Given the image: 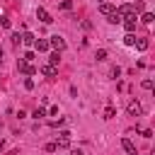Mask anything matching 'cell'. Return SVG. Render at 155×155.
Here are the masks:
<instances>
[{
	"instance_id": "1",
	"label": "cell",
	"mask_w": 155,
	"mask_h": 155,
	"mask_svg": "<svg viewBox=\"0 0 155 155\" xmlns=\"http://www.w3.org/2000/svg\"><path fill=\"white\" fill-rule=\"evenodd\" d=\"M48 46L53 48V51H63L65 48V41H63V36H58V34H53V36H48Z\"/></svg>"
},
{
	"instance_id": "2",
	"label": "cell",
	"mask_w": 155,
	"mask_h": 155,
	"mask_svg": "<svg viewBox=\"0 0 155 155\" xmlns=\"http://www.w3.org/2000/svg\"><path fill=\"white\" fill-rule=\"evenodd\" d=\"M126 111H128L131 116H143V107H140L138 99H131V102L126 104Z\"/></svg>"
},
{
	"instance_id": "3",
	"label": "cell",
	"mask_w": 155,
	"mask_h": 155,
	"mask_svg": "<svg viewBox=\"0 0 155 155\" xmlns=\"http://www.w3.org/2000/svg\"><path fill=\"white\" fill-rule=\"evenodd\" d=\"M121 24H124V29H126V31H131V34H133V31H136V15H126V17L121 19Z\"/></svg>"
},
{
	"instance_id": "4",
	"label": "cell",
	"mask_w": 155,
	"mask_h": 155,
	"mask_svg": "<svg viewBox=\"0 0 155 155\" xmlns=\"http://www.w3.org/2000/svg\"><path fill=\"white\" fill-rule=\"evenodd\" d=\"M48 48H51V46H48V39H36V41H34V51H36V53H46Z\"/></svg>"
},
{
	"instance_id": "5",
	"label": "cell",
	"mask_w": 155,
	"mask_h": 155,
	"mask_svg": "<svg viewBox=\"0 0 155 155\" xmlns=\"http://www.w3.org/2000/svg\"><path fill=\"white\" fill-rule=\"evenodd\" d=\"M56 145H58V148H68V145H70V131H61Z\"/></svg>"
},
{
	"instance_id": "6",
	"label": "cell",
	"mask_w": 155,
	"mask_h": 155,
	"mask_svg": "<svg viewBox=\"0 0 155 155\" xmlns=\"http://www.w3.org/2000/svg\"><path fill=\"white\" fill-rule=\"evenodd\" d=\"M36 19H39V22H44V24H51V22H53V17H51L44 7H39V10H36Z\"/></svg>"
},
{
	"instance_id": "7",
	"label": "cell",
	"mask_w": 155,
	"mask_h": 155,
	"mask_svg": "<svg viewBox=\"0 0 155 155\" xmlns=\"http://www.w3.org/2000/svg\"><path fill=\"white\" fill-rule=\"evenodd\" d=\"M17 68H19V73H24V75H34V73H36V68H34V65H29L27 61H19V63H17Z\"/></svg>"
},
{
	"instance_id": "8",
	"label": "cell",
	"mask_w": 155,
	"mask_h": 155,
	"mask_svg": "<svg viewBox=\"0 0 155 155\" xmlns=\"http://www.w3.org/2000/svg\"><path fill=\"white\" fill-rule=\"evenodd\" d=\"M39 70H41V75H46V78H56V73H58V68H56V65H51V63L41 65Z\"/></svg>"
},
{
	"instance_id": "9",
	"label": "cell",
	"mask_w": 155,
	"mask_h": 155,
	"mask_svg": "<svg viewBox=\"0 0 155 155\" xmlns=\"http://www.w3.org/2000/svg\"><path fill=\"white\" fill-rule=\"evenodd\" d=\"M114 10H116V7H114V5H111V2H102V5H99V12H102V15H104V17H109V15H111V12H114Z\"/></svg>"
},
{
	"instance_id": "10",
	"label": "cell",
	"mask_w": 155,
	"mask_h": 155,
	"mask_svg": "<svg viewBox=\"0 0 155 155\" xmlns=\"http://www.w3.org/2000/svg\"><path fill=\"white\" fill-rule=\"evenodd\" d=\"M121 148H124L128 155H131V153H136V145H133V140H131V138H124V140H121Z\"/></svg>"
},
{
	"instance_id": "11",
	"label": "cell",
	"mask_w": 155,
	"mask_h": 155,
	"mask_svg": "<svg viewBox=\"0 0 155 155\" xmlns=\"http://www.w3.org/2000/svg\"><path fill=\"white\" fill-rule=\"evenodd\" d=\"M34 41H36V39H34L31 31H24V34H22V44H24V46H34Z\"/></svg>"
},
{
	"instance_id": "12",
	"label": "cell",
	"mask_w": 155,
	"mask_h": 155,
	"mask_svg": "<svg viewBox=\"0 0 155 155\" xmlns=\"http://www.w3.org/2000/svg\"><path fill=\"white\" fill-rule=\"evenodd\" d=\"M153 19H155L153 12H143V15H140V22H143V24H153Z\"/></svg>"
},
{
	"instance_id": "13",
	"label": "cell",
	"mask_w": 155,
	"mask_h": 155,
	"mask_svg": "<svg viewBox=\"0 0 155 155\" xmlns=\"http://www.w3.org/2000/svg\"><path fill=\"white\" fill-rule=\"evenodd\" d=\"M121 19H124V17H121V15L116 12V10H114V12L109 15V22H111V24H121Z\"/></svg>"
},
{
	"instance_id": "14",
	"label": "cell",
	"mask_w": 155,
	"mask_h": 155,
	"mask_svg": "<svg viewBox=\"0 0 155 155\" xmlns=\"http://www.w3.org/2000/svg\"><path fill=\"white\" fill-rule=\"evenodd\" d=\"M124 44H126V46H133V44H136V34L126 31V36H124Z\"/></svg>"
},
{
	"instance_id": "15",
	"label": "cell",
	"mask_w": 155,
	"mask_h": 155,
	"mask_svg": "<svg viewBox=\"0 0 155 155\" xmlns=\"http://www.w3.org/2000/svg\"><path fill=\"white\" fill-rule=\"evenodd\" d=\"M133 46H138V51H145V48H148V39H136Z\"/></svg>"
},
{
	"instance_id": "16",
	"label": "cell",
	"mask_w": 155,
	"mask_h": 155,
	"mask_svg": "<svg viewBox=\"0 0 155 155\" xmlns=\"http://www.w3.org/2000/svg\"><path fill=\"white\" fill-rule=\"evenodd\" d=\"M31 116H34V119L39 121L41 116H46V109H44V107H39V109H34V114H31Z\"/></svg>"
},
{
	"instance_id": "17",
	"label": "cell",
	"mask_w": 155,
	"mask_h": 155,
	"mask_svg": "<svg viewBox=\"0 0 155 155\" xmlns=\"http://www.w3.org/2000/svg\"><path fill=\"white\" fill-rule=\"evenodd\" d=\"M0 24H2V29H10V24H12V22H10V17H7V15H2V17H0Z\"/></svg>"
},
{
	"instance_id": "18",
	"label": "cell",
	"mask_w": 155,
	"mask_h": 155,
	"mask_svg": "<svg viewBox=\"0 0 155 155\" xmlns=\"http://www.w3.org/2000/svg\"><path fill=\"white\" fill-rule=\"evenodd\" d=\"M107 56H109V53H107L104 48H99V51L94 53V58H97V61H107Z\"/></svg>"
},
{
	"instance_id": "19",
	"label": "cell",
	"mask_w": 155,
	"mask_h": 155,
	"mask_svg": "<svg viewBox=\"0 0 155 155\" xmlns=\"http://www.w3.org/2000/svg\"><path fill=\"white\" fill-rule=\"evenodd\" d=\"M114 114H116V111H114V107L109 104V107L104 109V119H114Z\"/></svg>"
},
{
	"instance_id": "20",
	"label": "cell",
	"mask_w": 155,
	"mask_h": 155,
	"mask_svg": "<svg viewBox=\"0 0 155 155\" xmlns=\"http://www.w3.org/2000/svg\"><path fill=\"white\" fill-rule=\"evenodd\" d=\"M143 10H145L143 0H136V5H133V12H143Z\"/></svg>"
},
{
	"instance_id": "21",
	"label": "cell",
	"mask_w": 155,
	"mask_h": 155,
	"mask_svg": "<svg viewBox=\"0 0 155 155\" xmlns=\"http://www.w3.org/2000/svg\"><path fill=\"white\" fill-rule=\"evenodd\" d=\"M48 63H51V65H56V68H58V51H56V53H51V56H48Z\"/></svg>"
},
{
	"instance_id": "22",
	"label": "cell",
	"mask_w": 155,
	"mask_h": 155,
	"mask_svg": "<svg viewBox=\"0 0 155 155\" xmlns=\"http://www.w3.org/2000/svg\"><path fill=\"white\" fill-rule=\"evenodd\" d=\"M61 10H65V12L73 10V2H70V0H63V2H61Z\"/></svg>"
},
{
	"instance_id": "23",
	"label": "cell",
	"mask_w": 155,
	"mask_h": 155,
	"mask_svg": "<svg viewBox=\"0 0 155 155\" xmlns=\"http://www.w3.org/2000/svg\"><path fill=\"white\" fill-rule=\"evenodd\" d=\"M56 150H58L56 143H46V153H56Z\"/></svg>"
},
{
	"instance_id": "24",
	"label": "cell",
	"mask_w": 155,
	"mask_h": 155,
	"mask_svg": "<svg viewBox=\"0 0 155 155\" xmlns=\"http://www.w3.org/2000/svg\"><path fill=\"white\" fill-rule=\"evenodd\" d=\"M10 39H12V44H15V46H17V44H22V36H19V34H12Z\"/></svg>"
},
{
	"instance_id": "25",
	"label": "cell",
	"mask_w": 155,
	"mask_h": 155,
	"mask_svg": "<svg viewBox=\"0 0 155 155\" xmlns=\"http://www.w3.org/2000/svg\"><path fill=\"white\" fill-rule=\"evenodd\" d=\"M34 58H36V56H34V51H29V53H24V58H22V61H27V63H29V61H34Z\"/></svg>"
},
{
	"instance_id": "26",
	"label": "cell",
	"mask_w": 155,
	"mask_h": 155,
	"mask_svg": "<svg viewBox=\"0 0 155 155\" xmlns=\"http://www.w3.org/2000/svg\"><path fill=\"white\" fill-rule=\"evenodd\" d=\"M119 75H121V68L114 65V68H111V78H119Z\"/></svg>"
},
{
	"instance_id": "27",
	"label": "cell",
	"mask_w": 155,
	"mask_h": 155,
	"mask_svg": "<svg viewBox=\"0 0 155 155\" xmlns=\"http://www.w3.org/2000/svg\"><path fill=\"white\" fill-rule=\"evenodd\" d=\"M24 87H27V90H34V80L27 78V80H24Z\"/></svg>"
},
{
	"instance_id": "28",
	"label": "cell",
	"mask_w": 155,
	"mask_h": 155,
	"mask_svg": "<svg viewBox=\"0 0 155 155\" xmlns=\"http://www.w3.org/2000/svg\"><path fill=\"white\" fill-rule=\"evenodd\" d=\"M143 87H145V90H153V80H150V78H148V80H143Z\"/></svg>"
},
{
	"instance_id": "29",
	"label": "cell",
	"mask_w": 155,
	"mask_h": 155,
	"mask_svg": "<svg viewBox=\"0 0 155 155\" xmlns=\"http://www.w3.org/2000/svg\"><path fill=\"white\" fill-rule=\"evenodd\" d=\"M140 133H143V138H153V131H150V128H143Z\"/></svg>"
},
{
	"instance_id": "30",
	"label": "cell",
	"mask_w": 155,
	"mask_h": 155,
	"mask_svg": "<svg viewBox=\"0 0 155 155\" xmlns=\"http://www.w3.org/2000/svg\"><path fill=\"white\" fill-rule=\"evenodd\" d=\"M70 155H82V150H73V153H70Z\"/></svg>"
},
{
	"instance_id": "31",
	"label": "cell",
	"mask_w": 155,
	"mask_h": 155,
	"mask_svg": "<svg viewBox=\"0 0 155 155\" xmlns=\"http://www.w3.org/2000/svg\"><path fill=\"white\" fill-rule=\"evenodd\" d=\"M0 58H2V48H0Z\"/></svg>"
},
{
	"instance_id": "32",
	"label": "cell",
	"mask_w": 155,
	"mask_h": 155,
	"mask_svg": "<svg viewBox=\"0 0 155 155\" xmlns=\"http://www.w3.org/2000/svg\"><path fill=\"white\" fill-rule=\"evenodd\" d=\"M0 150H2V140H0Z\"/></svg>"
},
{
	"instance_id": "33",
	"label": "cell",
	"mask_w": 155,
	"mask_h": 155,
	"mask_svg": "<svg viewBox=\"0 0 155 155\" xmlns=\"http://www.w3.org/2000/svg\"><path fill=\"white\" fill-rule=\"evenodd\" d=\"M131 155H136V153H131Z\"/></svg>"
},
{
	"instance_id": "34",
	"label": "cell",
	"mask_w": 155,
	"mask_h": 155,
	"mask_svg": "<svg viewBox=\"0 0 155 155\" xmlns=\"http://www.w3.org/2000/svg\"><path fill=\"white\" fill-rule=\"evenodd\" d=\"M102 2H104V0H102Z\"/></svg>"
}]
</instances>
